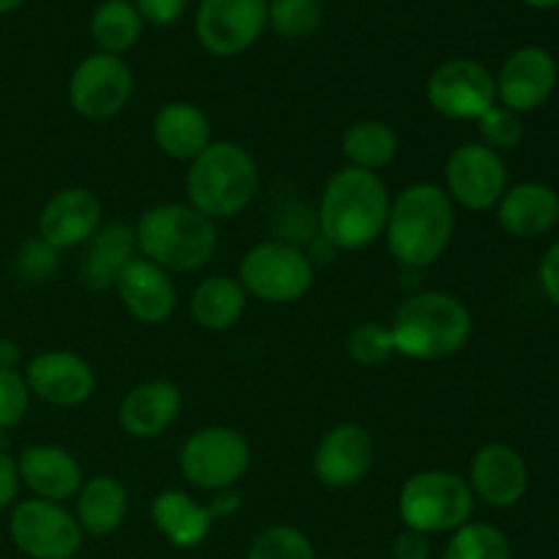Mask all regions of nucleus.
Masks as SVG:
<instances>
[{"mask_svg": "<svg viewBox=\"0 0 559 559\" xmlns=\"http://www.w3.org/2000/svg\"><path fill=\"white\" fill-rule=\"evenodd\" d=\"M120 304L131 320L142 325H164L178 309V289L173 273L136 254L115 282Z\"/></svg>", "mask_w": 559, "mask_h": 559, "instance_id": "nucleus-19", "label": "nucleus"}, {"mask_svg": "<svg viewBox=\"0 0 559 559\" xmlns=\"http://www.w3.org/2000/svg\"><path fill=\"white\" fill-rule=\"evenodd\" d=\"M320 25V0H267V27L282 38H309Z\"/></svg>", "mask_w": 559, "mask_h": 559, "instance_id": "nucleus-31", "label": "nucleus"}, {"mask_svg": "<svg viewBox=\"0 0 559 559\" xmlns=\"http://www.w3.org/2000/svg\"><path fill=\"white\" fill-rule=\"evenodd\" d=\"M399 151H402V142H399L396 129L385 120H355L342 134V153L347 158V167L366 169V173L380 175L396 162Z\"/></svg>", "mask_w": 559, "mask_h": 559, "instance_id": "nucleus-28", "label": "nucleus"}, {"mask_svg": "<svg viewBox=\"0 0 559 559\" xmlns=\"http://www.w3.org/2000/svg\"><path fill=\"white\" fill-rule=\"evenodd\" d=\"M538 276H540V287H544V293L549 295L551 304L559 309V240L549 251H546L544 260H540Z\"/></svg>", "mask_w": 559, "mask_h": 559, "instance_id": "nucleus-39", "label": "nucleus"}, {"mask_svg": "<svg viewBox=\"0 0 559 559\" xmlns=\"http://www.w3.org/2000/svg\"><path fill=\"white\" fill-rule=\"evenodd\" d=\"M104 224V205L85 186L60 189L38 213V238L58 251L85 246Z\"/></svg>", "mask_w": 559, "mask_h": 559, "instance_id": "nucleus-16", "label": "nucleus"}, {"mask_svg": "<svg viewBox=\"0 0 559 559\" xmlns=\"http://www.w3.org/2000/svg\"><path fill=\"white\" fill-rule=\"evenodd\" d=\"M134 96V71L118 55L93 52L69 76V104L80 118L104 123L129 107Z\"/></svg>", "mask_w": 559, "mask_h": 559, "instance_id": "nucleus-10", "label": "nucleus"}, {"mask_svg": "<svg viewBox=\"0 0 559 559\" xmlns=\"http://www.w3.org/2000/svg\"><path fill=\"white\" fill-rule=\"evenodd\" d=\"M522 3L533 5V9H557L559 0H522Z\"/></svg>", "mask_w": 559, "mask_h": 559, "instance_id": "nucleus-42", "label": "nucleus"}, {"mask_svg": "<svg viewBox=\"0 0 559 559\" xmlns=\"http://www.w3.org/2000/svg\"><path fill=\"white\" fill-rule=\"evenodd\" d=\"M183 393L173 380L136 382L120 399L118 424L134 440H158L180 418Z\"/></svg>", "mask_w": 559, "mask_h": 559, "instance_id": "nucleus-20", "label": "nucleus"}, {"mask_svg": "<svg viewBox=\"0 0 559 559\" xmlns=\"http://www.w3.org/2000/svg\"><path fill=\"white\" fill-rule=\"evenodd\" d=\"M58 254L60 251L52 249L49 243H44L41 238H33L27 240L20 249V254H16V271H20V276L31 284L49 282V278L55 276V271H58Z\"/></svg>", "mask_w": 559, "mask_h": 559, "instance_id": "nucleus-36", "label": "nucleus"}, {"mask_svg": "<svg viewBox=\"0 0 559 559\" xmlns=\"http://www.w3.org/2000/svg\"><path fill=\"white\" fill-rule=\"evenodd\" d=\"M456 233V205L437 183H409L391 200L385 243L393 260L409 271L431 267Z\"/></svg>", "mask_w": 559, "mask_h": 559, "instance_id": "nucleus-2", "label": "nucleus"}, {"mask_svg": "<svg viewBox=\"0 0 559 559\" xmlns=\"http://www.w3.org/2000/svg\"><path fill=\"white\" fill-rule=\"evenodd\" d=\"M467 484L478 500L491 508H513L530 489V467L516 448L486 442L469 462Z\"/></svg>", "mask_w": 559, "mask_h": 559, "instance_id": "nucleus-18", "label": "nucleus"}, {"mask_svg": "<svg viewBox=\"0 0 559 559\" xmlns=\"http://www.w3.org/2000/svg\"><path fill=\"white\" fill-rule=\"evenodd\" d=\"M151 134L164 156L189 164L213 142V123L197 104L167 102L153 115Z\"/></svg>", "mask_w": 559, "mask_h": 559, "instance_id": "nucleus-23", "label": "nucleus"}, {"mask_svg": "<svg viewBox=\"0 0 559 559\" xmlns=\"http://www.w3.org/2000/svg\"><path fill=\"white\" fill-rule=\"evenodd\" d=\"M260 191V164L240 142L213 140L186 169V202L211 222L240 216Z\"/></svg>", "mask_w": 559, "mask_h": 559, "instance_id": "nucleus-4", "label": "nucleus"}, {"mask_svg": "<svg viewBox=\"0 0 559 559\" xmlns=\"http://www.w3.org/2000/svg\"><path fill=\"white\" fill-rule=\"evenodd\" d=\"M445 194L473 213L495 211L508 191V167L484 142H462L445 162Z\"/></svg>", "mask_w": 559, "mask_h": 559, "instance_id": "nucleus-12", "label": "nucleus"}, {"mask_svg": "<svg viewBox=\"0 0 559 559\" xmlns=\"http://www.w3.org/2000/svg\"><path fill=\"white\" fill-rule=\"evenodd\" d=\"M136 254L167 273H194L218 251L216 222L202 216L189 202L153 205L134 224Z\"/></svg>", "mask_w": 559, "mask_h": 559, "instance_id": "nucleus-5", "label": "nucleus"}, {"mask_svg": "<svg viewBox=\"0 0 559 559\" xmlns=\"http://www.w3.org/2000/svg\"><path fill=\"white\" fill-rule=\"evenodd\" d=\"M426 102L448 120H478L497 104L495 74L480 60H442L426 80Z\"/></svg>", "mask_w": 559, "mask_h": 559, "instance_id": "nucleus-11", "label": "nucleus"}, {"mask_svg": "<svg viewBox=\"0 0 559 559\" xmlns=\"http://www.w3.org/2000/svg\"><path fill=\"white\" fill-rule=\"evenodd\" d=\"M129 513V491L115 475L85 478L74 497V516L82 533L93 538H107L118 533Z\"/></svg>", "mask_w": 559, "mask_h": 559, "instance_id": "nucleus-26", "label": "nucleus"}, {"mask_svg": "<svg viewBox=\"0 0 559 559\" xmlns=\"http://www.w3.org/2000/svg\"><path fill=\"white\" fill-rule=\"evenodd\" d=\"M134 9L140 11L142 22L153 27H169L186 14L189 0H131Z\"/></svg>", "mask_w": 559, "mask_h": 559, "instance_id": "nucleus-37", "label": "nucleus"}, {"mask_svg": "<svg viewBox=\"0 0 559 559\" xmlns=\"http://www.w3.org/2000/svg\"><path fill=\"white\" fill-rule=\"evenodd\" d=\"M25 385L31 396L60 409L82 407L96 391V371L71 349H44L25 366Z\"/></svg>", "mask_w": 559, "mask_h": 559, "instance_id": "nucleus-15", "label": "nucleus"}, {"mask_svg": "<svg viewBox=\"0 0 559 559\" xmlns=\"http://www.w3.org/2000/svg\"><path fill=\"white\" fill-rule=\"evenodd\" d=\"M153 527L175 546V549H194L205 544L216 516L211 506L191 500V495L180 489H164L151 502Z\"/></svg>", "mask_w": 559, "mask_h": 559, "instance_id": "nucleus-25", "label": "nucleus"}, {"mask_svg": "<svg viewBox=\"0 0 559 559\" xmlns=\"http://www.w3.org/2000/svg\"><path fill=\"white\" fill-rule=\"evenodd\" d=\"M249 306V295H246L243 284L235 276H207L191 289L189 298V314L202 331L207 333H224L233 331L246 314Z\"/></svg>", "mask_w": 559, "mask_h": 559, "instance_id": "nucleus-27", "label": "nucleus"}, {"mask_svg": "<svg viewBox=\"0 0 559 559\" xmlns=\"http://www.w3.org/2000/svg\"><path fill=\"white\" fill-rule=\"evenodd\" d=\"M25 0H0V14H9V11H16Z\"/></svg>", "mask_w": 559, "mask_h": 559, "instance_id": "nucleus-43", "label": "nucleus"}, {"mask_svg": "<svg viewBox=\"0 0 559 559\" xmlns=\"http://www.w3.org/2000/svg\"><path fill=\"white\" fill-rule=\"evenodd\" d=\"M142 31H145V22L131 0H104L91 16V36L98 52L118 55V58L136 47Z\"/></svg>", "mask_w": 559, "mask_h": 559, "instance_id": "nucleus-29", "label": "nucleus"}, {"mask_svg": "<svg viewBox=\"0 0 559 559\" xmlns=\"http://www.w3.org/2000/svg\"><path fill=\"white\" fill-rule=\"evenodd\" d=\"M393 194L377 173L347 167L325 180L320 197V235L336 251H360L385 235Z\"/></svg>", "mask_w": 559, "mask_h": 559, "instance_id": "nucleus-1", "label": "nucleus"}, {"mask_svg": "<svg viewBox=\"0 0 559 559\" xmlns=\"http://www.w3.org/2000/svg\"><path fill=\"white\" fill-rule=\"evenodd\" d=\"M27 407H31V391L20 371L0 369V431L14 429L22 424Z\"/></svg>", "mask_w": 559, "mask_h": 559, "instance_id": "nucleus-35", "label": "nucleus"}, {"mask_svg": "<svg viewBox=\"0 0 559 559\" xmlns=\"http://www.w3.org/2000/svg\"><path fill=\"white\" fill-rule=\"evenodd\" d=\"M178 467L186 484L218 495L249 473L251 445L233 426H205L180 445Z\"/></svg>", "mask_w": 559, "mask_h": 559, "instance_id": "nucleus-8", "label": "nucleus"}, {"mask_svg": "<svg viewBox=\"0 0 559 559\" xmlns=\"http://www.w3.org/2000/svg\"><path fill=\"white\" fill-rule=\"evenodd\" d=\"M20 473H16V462L0 451V511L9 508L20 495Z\"/></svg>", "mask_w": 559, "mask_h": 559, "instance_id": "nucleus-40", "label": "nucleus"}, {"mask_svg": "<svg viewBox=\"0 0 559 559\" xmlns=\"http://www.w3.org/2000/svg\"><path fill=\"white\" fill-rule=\"evenodd\" d=\"M473 511L475 495L467 478L451 469H420L399 489V519L415 533H453L473 519Z\"/></svg>", "mask_w": 559, "mask_h": 559, "instance_id": "nucleus-6", "label": "nucleus"}, {"mask_svg": "<svg viewBox=\"0 0 559 559\" xmlns=\"http://www.w3.org/2000/svg\"><path fill=\"white\" fill-rule=\"evenodd\" d=\"M396 355L409 360H445L473 338V311L442 289H424L399 304L391 320Z\"/></svg>", "mask_w": 559, "mask_h": 559, "instance_id": "nucleus-3", "label": "nucleus"}, {"mask_svg": "<svg viewBox=\"0 0 559 559\" xmlns=\"http://www.w3.org/2000/svg\"><path fill=\"white\" fill-rule=\"evenodd\" d=\"M377 448L360 424H336L320 437L311 456V473L325 489H353L374 467Z\"/></svg>", "mask_w": 559, "mask_h": 559, "instance_id": "nucleus-14", "label": "nucleus"}, {"mask_svg": "<svg viewBox=\"0 0 559 559\" xmlns=\"http://www.w3.org/2000/svg\"><path fill=\"white\" fill-rule=\"evenodd\" d=\"M347 358L364 369H377L396 355L391 328L385 322H360L344 338Z\"/></svg>", "mask_w": 559, "mask_h": 559, "instance_id": "nucleus-32", "label": "nucleus"}, {"mask_svg": "<svg viewBox=\"0 0 559 559\" xmlns=\"http://www.w3.org/2000/svg\"><path fill=\"white\" fill-rule=\"evenodd\" d=\"M20 484L33 491V497L49 502L74 500L76 491L85 484V469L80 459L60 445H31L16 459Z\"/></svg>", "mask_w": 559, "mask_h": 559, "instance_id": "nucleus-21", "label": "nucleus"}, {"mask_svg": "<svg viewBox=\"0 0 559 559\" xmlns=\"http://www.w3.org/2000/svg\"><path fill=\"white\" fill-rule=\"evenodd\" d=\"M314 276V262L300 246L287 240H262L240 257L235 278L243 284L249 298L287 306L311 293Z\"/></svg>", "mask_w": 559, "mask_h": 559, "instance_id": "nucleus-7", "label": "nucleus"}, {"mask_svg": "<svg viewBox=\"0 0 559 559\" xmlns=\"http://www.w3.org/2000/svg\"><path fill=\"white\" fill-rule=\"evenodd\" d=\"M442 559H511V544L495 524L467 522L453 530Z\"/></svg>", "mask_w": 559, "mask_h": 559, "instance_id": "nucleus-30", "label": "nucleus"}, {"mask_svg": "<svg viewBox=\"0 0 559 559\" xmlns=\"http://www.w3.org/2000/svg\"><path fill=\"white\" fill-rule=\"evenodd\" d=\"M246 559H317L309 535L289 524L267 527L251 540Z\"/></svg>", "mask_w": 559, "mask_h": 559, "instance_id": "nucleus-33", "label": "nucleus"}, {"mask_svg": "<svg viewBox=\"0 0 559 559\" xmlns=\"http://www.w3.org/2000/svg\"><path fill=\"white\" fill-rule=\"evenodd\" d=\"M20 360H22L20 344L11 342V338H0V369H3V371H16Z\"/></svg>", "mask_w": 559, "mask_h": 559, "instance_id": "nucleus-41", "label": "nucleus"}, {"mask_svg": "<svg viewBox=\"0 0 559 559\" xmlns=\"http://www.w3.org/2000/svg\"><path fill=\"white\" fill-rule=\"evenodd\" d=\"M194 27L205 52L235 58L265 33L267 0H200Z\"/></svg>", "mask_w": 559, "mask_h": 559, "instance_id": "nucleus-13", "label": "nucleus"}, {"mask_svg": "<svg viewBox=\"0 0 559 559\" xmlns=\"http://www.w3.org/2000/svg\"><path fill=\"white\" fill-rule=\"evenodd\" d=\"M495 211L497 222L511 238L533 240L557 227L559 194L551 186L527 180V183L508 186Z\"/></svg>", "mask_w": 559, "mask_h": 559, "instance_id": "nucleus-22", "label": "nucleus"}, {"mask_svg": "<svg viewBox=\"0 0 559 559\" xmlns=\"http://www.w3.org/2000/svg\"><path fill=\"white\" fill-rule=\"evenodd\" d=\"M478 131H480V140L486 147H491L495 153H511L522 145L524 140V123H522V115L511 112L508 107L502 104H495L486 115L478 118Z\"/></svg>", "mask_w": 559, "mask_h": 559, "instance_id": "nucleus-34", "label": "nucleus"}, {"mask_svg": "<svg viewBox=\"0 0 559 559\" xmlns=\"http://www.w3.org/2000/svg\"><path fill=\"white\" fill-rule=\"evenodd\" d=\"M9 535L16 549L31 559H74L85 540L74 511L63 502L38 497L16 502L9 519Z\"/></svg>", "mask_w": 559, "mask_h": 559, "instance_id": "nucleus-9", "label": "nucleus"}, {"mask_svg": "<svg viewBox=\"0 0 559 559\" xmlns=\"http://www.w3.org/2000/svg\"><path fill=\"white\" fill-rule=\"evenodd\" d=\"M497 82V104L524 115L544 107L557 87V60L544 47H519L502 63Z\"/></svg>", "mask_w": 559, "mask_h": 559, "instance_id": "nucleus-17", "label": "nucleus"}, {"mask_svg": "<svg viewBox=\"0 0 559 559\" xmlns=\"http://www.w3.org/2000/svg\"><path fill=\"white\" fill-rule=\"evenodd\" d=\"M136 257V238L134 224L126 222H107L98 227L85 243V257L80 265L82 287L91 293H104L115 289V282L126 271L131 260Z\"/></svg>", "mask_w": 559, "mask_h": 559, "instance_id": "nucleus-24", "label": "nucleus"}, {"mask_svg": "<svg viewBox=\"0 0 559 559\" xmlns=\"http://www.w3.org/2000/svg\"><path fill=\"white\" fill-rule=\"evenodd\" d=\"M393 559H429L431 557V544L429 535L415 533V530H404L396 535L391 546Z\"/></svg>", "mask_w": 559, "mask_h": 559, "instance_id": "nucleus-38", "label": "nucleus"}]
</instances>
